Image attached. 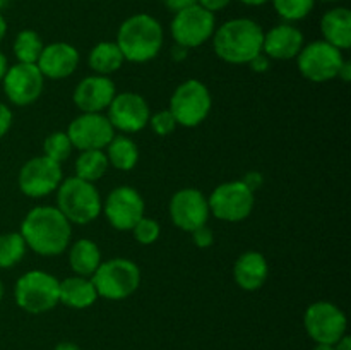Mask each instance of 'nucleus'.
<instances>
[{
  "mask_svg": "<svg viewBox=\"0 0 351 350\" xmlns=\"http://www.w3.org/2000/svg\"><path fill=\"white\" fill-rule=\"evenodd\" d=\"M209 211L221 222L237 223L252 213L256 198L242 180L225 182L213 191L208 199Z\"/></svg>",
  "mask_w": 351,
  "mask_h": 350,
  "instance_id": "obj_9",
  "label": "nucleus"
},
{
  "mask_svg": "<svg viewBox=\"0 0 351 350\" xmlns=\"http://www.w3.org/2000/svg\"><path fill=\"white\" fill-rule=\"evenodd\" d=\"M98 297L108 301H123L130 297L141 285V270L134 261L113 257L98 266L91 277Z\"/></svg>",
  "mask_w": 351,
  "mask_h": 350,
  "instance_id": "obj_6",
  "label": "nucleus"
},
{
  "mask_svg": "<svg viewBox=\"0 0 351 350\" xmlns=\"http://www.w3.org/2000/svg\"><path fill=\"white\" fill-rule=\"evenodd\" d=\"M189 55V48L182 47V45L175 43V47L171 48V60L173 62H184Z\"/></svg>",
  "mask_w": 351,
  "mask_h": 350,
  "instance_id": "obj_40",
  "label": "nucleus"
},
{
  "mask_svg": "<svg viewBox=\"0 0 351 350\" xmlns=\"http://www.w3.org/2000/svg\"><path fill=\"white\" fill-rule=\"evenodd\" d=\"M10 126H12V110L5 103H0V137L9 132Z\"/></svg>",
  "mask_w": 351,
  "mask_h": 350,
  "instance_id": "obj_35",
  "label": "nucleus"
},
{
  "mask_svg": "<svg viewBox=\"0 0 351 350\" xmlns=\"http://www.w3.org/2000/svg\"><path fill=\"white\" fill-rule=\"evenodd\" d=\"M269 2L285 23H297L305 19L315 7V0H269Z\"/></svg>",
  "mask_w": 351,
  "mask_h": 350,
  "instance_id": "obj_30",
  "label": "nucleus"
},
{
  "mask_svg": "<svg viewBox=\"0 0 351 350\" xmlns=\"http://www.w3.org/2000/svg\"><path fill=\"white\" fill-rule=\"evenodd\" d=\"M26 242L19 232H7L0 235V268L16 266L26 254Z\"/></svg>",
  "mask_w": 351,
  "mask_h": 350,
  "instance_id": "obj_29",
  "label": "nucleus"
},
{
  "mask_svg": "<svg viewBox=\"0 0 351 350\" xmlns=\"http://www.w3.org/2000/svg\"><path fill=\"white\" fill-rule=\"evenodd\" d=\"M43 41L36 31L23 30L17 33L12 50L17 62H21V64H36L41 51H43Z\"/></svg>",
  "mask_w": 351,
  "mask_h": 350,
  "instance_id": "obj_28",
  "label": "nucleus"
},
{
  "mask_svg": "<svg viewBox=\"0 0 351 350\" xmlns=\"http://www.w3.org/2000/svg\"><path fill=\"white\" fill-rule=\"evenodd\" d=\"M3 93L12 105L27 106L36 102L43 93L45 78L36 64L10 65L2 79Z\"/></svg>",
  "mask_w": 351,
  "mask_h": 350,
  "instance_id": "obj_13",
  "label": "nucleus"
},
{
  "mask_svg": "<svg viewBox=\"0 0 351 350\" xmlns=\"http://www.w3.org/2000/svg\"><path fill=\"white\" fill-rule=\"evenodd\" d=\"M115 82L108 75H88L81 79L74 89V105L82 113H101L115 98Z\"/></svg>",
  "mask_w": 351,
  "mask_h": 350,
  "instance_id": "obj_18",
  "label": "nucleus"
},
{
  "mask_svg": "<svg viewBox=\"0 0 351 350\" xmlns=\"http://www.w3.org/2000/svg\"><path fill=\"white\" fill-rule=\"evenodd\" d=\"M108 158L103 150L81 151L75 160V177L88 182H96L108 170Z\"/></svg>",
  "mask_w": 351,
  "mask_h": 350,
  "instance_id": "obj_27",
  "label": "nucleus"
},
{
  "mask_svg": "<svg viewBox=\"0 0 351 350\" xmlns=\"http://www.w3.org/2000/svg\"><path fill=\"white\" fill-rule=\"evenodd\" d=\"M165 7H167L168 10H171V12H178V10H184L187 9V7H192L197 3V0H163Z\"/></svg>",
  "mask_w": 351,
  "mask_h": 350,
  "instance_id": "obj_39",
  "label": "nucleus"
},
{
  "mask_svg": "<svg viewBox=\"0 0 351 350\" xmlns=\"http://www.w3.org/2000/svg\"><path fill=\"white\" fill-rule=\"evenodd\" d=\"M106 117L113 129L125 134H134L143 130L149 122V105L139 93L123 91L117 93L110 106L106 108Z\"/></svg>",
  "mask_w": 351,
  "mask_h": 350,
  "instance_id": "obj_14",
  "label": "nucleus"
},
{
  "mask_svg": "<svg viewBox=\"0 0 351 350\" xmlns=\"http://www.w3.org/2000/svg\"><path fill=\"white\" fill-rule=\"evenodd\" d=\"M5 33H7V21H5V17L2 16V12H0V41L3 40Z\"/></svg>",
  "mask_w": 351,
  "mask_h": 350,
  "instance_id": "obj_46",
  "label": "nucleus"
},
{
  "mask_svg": "<svg viewBox=\"0 0 351 350\" xmlns=\"http://www.w3.org/2000/svg\"><path fill=\"white\" fill-rule=\"evenodd\" d=\"M216 30V17L199 3L175 12L170 31L175 43L185 48H195L211 40Z\"/></svg>",
  "mask_w": 351,
  "mask_h": 350,
  "instance_id": "obj_10",
  "label": "nucleus"
},
{
  "mask_svg": "<svg viewBox=\"0 0 351 350\" xmlns=\"http://www.w3.org/2000/svg\"><path fill=\"white\" fill-rule=\"evenodd\" d=\"M170 218L175 226L185 232H194L208 223L209 205L206 196L199 189L187 187L175 192L170 199Z\"/></svg>",
  "mask_w": 351,
  "mask_h": 350,
  "instance_id": "obj_17",
  "label": "nucleus"
},
{
  "mask_svg": "<svg viewBox=\"0 0 351 350\" xmlns=\"http://www.w3.org/2000/svg\"><path fill=\"white\" fill-rule=\"evenodd\" d=\"M160 223L154 218H147V216H143V218L132 226L134 239L139 244H143V246H149V244L156 242V240L160 239Z\"/></svg>",
  "mask_w": 351,
  "mask_h": 350,
  "instance_id": "obj_32",
  "label": "nucleus"
},
{
  "mask_svg": "<svg viewBox=\"0 0 351 350\" xmlns=\"http://www.w3.org/2000/svg\"><path fill=\"white\" fill-rule=\"evenodd\" d=\"M147 124H149L153 132L158 134V136H170V134L175 130V127H177V122H175L170 110H161V112H156L154 115L149 117V122Z\"/></svg>",
  "mask_w": 351,
  "mask_h": 350,
  "instance_id": "obj_33",
  "label": "nucleus"
},
{
  "mask_svg": "<svg viewBox=\"0 0 351 350\" xmlns=\"http://www.w3.org/2000/svg\"><path fill=\"white\" fill-rule=\"evenodd\" d=\"M123 62H125V58H123L122 51L117 47L115 41H99L98 45L93 47L88 57L89 67L99 75L113 74L122 67Z\"/></svg>",
  "mask_w": 351,
  "mask_h": 350,
  "instance_id": "obj_25",
  "label": "nucleus"
},
{
  "mask_svg": "<svg viewBox=\"0 0 351 350\" xmlns=\"http://www.w3.org/2000/svg\"><path fill=\"white\" fill-rule=\"evenodd\" d=\"M105 150L106 158H108V165H112L117 170L129 172L132 170L137 165V161H139V150H137V144L127 136H117L115 134Z\"/></svg>",
  "mask_w": 351,
  "mask_h": 350,
  "instance_id": "obj_26",
  "label": "nucleus"
},
{
  "mask_svg": "<svg viewBox=\"0 0 351 350\" xmlns=\"http://www.w3.org/2000/svg\"><path fill=\"white\" fill-rule=\"evenodd\" d=\"M239 2H242L243 5H249V7H261L264 5V3L269 2V0H239Z\"/></svg>",
  "mask_w": 351,
  "mask_h": 350,
  "instance_id": "obj_45",
  "label": "nucleus"
},
{
  "mask_svg": "<svg viewBox=\"0 0 351 350\" xmlns=\"http://www.w3.org/2000/svg\"><path fill=\"white\" fill-rule=\"evenodd\" d=\"M7 69H9V62H7L5 55L0 51V82H2L3 75H5V72H7Z\"/></svg>",
  "mask_w": 351,
  "mask_h": 350,
  "instance_id": "obj_43",
  "label": "nucleus"
},
{
  "mask_svg": "<svg viewBox=\"0 0 351 350\" xmlns=\"http://www.w3.org/2000/svg\"><path fill=\"white\" fill-rule=\"evenodd\" d=\"M62 180V165L47 156H34L27 160L17 177L21 192L34 199L45 198L57 191Z\"/></svg>",
  "mask_w": 351,
  "mask_h": 350,
  "instance_id": "obj_12",
  "label": "nucleus"
},
{
  "mask_svg": "<svg viewBox=\"0 0 351 350\" xmlns=\"http://www.w3.org/2000/svg\"><path fill=\"white\" fill-rule=\"evenodd\" d=\"M67 136L79 151L105 150L115 136V129L103 113H82L69 124Z\"/></svg>",
  "mask_w": 351,
  "mask_h": 350,
  "instance_id": "obj_16",
  "label": "nucleus"
},
{
  "mask_svg": "<svg viewBox=\"0 0 351 350\" xmlns=\"http://www.w3.org/2000/svg\"><path fill=\"white\" fill-rule=\"evenodd\" d=\"M213 98L208 86L197 79L182 82L170 98V112L177 126L197 127L208 119L211 112Z\"/></svg>",
  "mask_w": 351,
  "mask_h": 350,
  "instance_id": "obj_7",
  "label": "nucleus"
},
{
  "mask_svg": "<svg viewBox=\"0 0 351 350\" xmlns=\"http://www.w3.org/2000/svg\"><path fill=\"white\" fill-rule=\"evenodd\" d=\"M3 297V285H2V280H0V301H2Z\"/></svg>",
  "mask_w": 351,
  "mask_h": 350,
  "instance_id": "obj_49",
  "label": "nucleus"
},
{
  "mask_svg": "<svg viewBox=\"0 0 351 350\" xmlns=\"http://www.w3.org/2000/svg\"><path fill=\"white\" fill-rule=\"evenodd\" d=\"M19 233L33 253L58 256L71 244L72 223L57 206H36L24 216Z\"/></svg>",
  "mask_w": 351,
  "mask_h": 350,
  "instance_id": "obj_1",
  "label": "nucleus"
},
{
  "mask_svg": "<svg viewBox=\"0 0 351 350\" xmlns=\"http://www.w3.org/2000/svg\"><path fill=\"white\" fill-rule=\"evenodd\" d=\"M304 326L307 335L315 343L335 345L341 336L346 335V316L332 302L319 301L307 307L304 314Z\"/></svg>",
  "mask_w": 351,
  "mask_h": 350,
  "instance_id": "obj_11",
  "label": "nucleus"
},
{
  "mask_svg": "<svg viewBox=\"0 0 351 350\" xmlns=\"http://www.w3.org/2000/svg\"><path fill=\"white\" fill-rule=\"evenodd\" d=\"M314 350H335V345H326V343H317Z\"/></svg>",
  "mask_w": 351,
  "mask_h": 350,
  "instance_id": "obj_47",
  "label": "nucleus"
},
{
  "mask_svg": "<svg viewBox=\"0 0 351 350\" xmlns=\"http://www.w3.org/2000/svg\"><path fill=\"white\" fill-rule=\"evenodd\" d=\"M7 5H9V0H0V12H2Z\"/></svg>",
  "mask_w": 351,
  "mask_h": 350,
  "instance_id": "obj_48",
  "label": "nucleus"
},
{
  "mask_svg": "<svg viewBox=\"0 0 351 350\" xmlns=\"http://www.w3.org/2000/svg\"><path fill=\"white\" fill-rule=\"evenodd\" d=\"M338 78L341 79L343 82H350L351 81V62L350 60L343 62L341 67H339Z\"/></svg>",
  "mask_w": 351,
  "mask_h": 350,
  "instance_id": "obj_41",
  "label": "nucleus"
},
{
  "mask_svg": "<svg viewBox=\"0 0 351 350\" xmlns=\"http://www.w3.org/2000/svg\"><path fill=\"white\" fill-rule=\"evenodd\" d=\"M72 150H74V146H72L67 132H62V130L51 132L43 141V156L50 158V160L57 161L60 165L71 156Z\"/></svg>",
  "mask_w": 351,
  "mask_h": 350,
  "instance_id": "obj_31",
  "label": "nucleus"
},
{
  "mask_svg": "<svg viewBox=\"0 0 351 350\" xmlns=\"http://www.w3.org/2000/svg\"><path fill=\"white\" fill-rule=\"evenodd\" d=\"M98 299L95 285L91 278L86 277H69L60 281V302L72 309L91 307Z\"/></svg>",
  "mask_w": 351,
  "mask_h": 350,
  "instance_id": "obj_23",
  "label": "nucleus"
},
{
  "mask_svg": "<svg viewBox=\"0 0 351 350\" xmlns=\"http://www.w3.org/2000/svg\"><path fill=\"white\" fill-rule=\"evenodd\" d=\"M304 48V34L291 23H281L264 33L263 54L274 60L297 58Z\"/></svg>",
  "mask_w": 351,
  "mask_h": 350,
  "instance_id": "obj_20",
  "label": "nucleus"
},
{
  "mask_svg": "<svg viewBox=\"0 0 351 350\" xmlns=\"http://www.w3.org/2000/svg\"><path fill=\"white\" fill-rule=\"evenodd\" d=\"M57 208L71 223L86 225L101 215L103 201L93 182L67 177L57 189Z\"/></svg>",
  "mask_w": 351,
  "mask_h": 350,
  "instance_id": "obj_4",
  "label": "nucleus"
},
{
  "mask_svg": "<svg viewBox=\"0 0 351 350\" xmlns=\"http://www.w3.org/2000/svg\"><path fill=\"white\" fill-rule=\"evenodd\" d=\"M247 65H249L250 71H254V72H266L267 69H269L271 62H269V57H267V55L259 54V55H256V57H254Z\"/></svg>",
  "mask_w": 351,
  "mask_h": 350,
  "instance_id": "obj_38",
  "label": "nucleus"
},
{
  "mask_svg": "<svg viewBox=\"0 0 351 350\" xmlns=\"http://www.w3.org/2000/svg\"><path fill=\"white\" fill-rule=\"evenodd\" d=\"M264 30L249 17H235L216 27L213 34L215 54L226 64H249L263 54Z\"/></svg>",
  "mask_w": 351,
  "mask_h": 350,
  "instance_id": "obj_2",
  "label": "nucleus"
},
{
  "mask_svg": "<svg viewBox=\"0 0 351 350\" xmlns=\"http://www.w3.org/2000/svg\"><path fill=\"white\" fill-rule=\"evenodd\" d=\"M322 40L338 50L351 47V12L346 7H332L321 19Z\"/></svg>",
  "mask_w": 351,
  "mask_h": 350,
  "instance_id": "obj_22",
  "label": "nucleus"
},
{
  "mask_svg": "<svg viewBox=\"0 0 351 350\" xmlns=\"http://www.w3.org/2000/svg\"><path fill=\"white\" fill-rule=\"evenodd\" d=\"M36 65L43 78L53 79V81L65 79L74 74L77 69L79 51L71 43L55 41V43L43 47Z\"/></svg>",
  "mask_w": 351,
  "mask_h": 350,
  "instance_id": "obj_19",
  "label": "nucleus"
},
{
  "mask_svg": "<svg viewBox=\"0 0 351 350\" xmlns=\"http://www.w3.org/2000/svg\"><path fill=\"white\" fill-rule=\"evenodd\" d=\"M55 350H81V349L72 342H60L57 347H55Z\"/></svg>",
  "mask_w": 351,
  "mask_h": 350,
  "instance_id": "obj_44",
  "label": "nucleus"
},
{
  "mask_svg": "<svg viewBox=\"0 0 351 350\" xmlns=\"http://www.w3.org/2000/svg\"><path fill=\"white\" fill-rule=\"evenodd\" d=\"M335 350H351V338L348 335L341 336L338 342L335 343Z\"/></svg>",
  "mask_w": 351,
  "mask_h": 350,
  "instance_id": "obj_42",
  "label": "nucleus"
},
{
  "mask_svg": "<svg viewBox=\"0 0 351 350\" xmlns=\"http://www.w3.org/2000/svg\"><path fill=\"white\" fill-rule=\"evenodd\" d=\"M101 250L91 239H79L69 250V264L77 277L91 278L101 264Z\"/></svg>",
  "mask_w": 351,
  "mask_h": 350,
  "instance_id": "obj_24",
  "label": "nucleus"
},
{
  "mask_svg": "<svg viewBox=\"0 0 351 350\" xmlns=\"http://www.w3.org/2000/svg\"><path fill=\"white\" fill-rule=\"evenodd\" d=\"M230 2H232V0H197L199 5H201L202 9L209 10L211 14L226 9V7L230 5Z\"/></svg>",
  "mask_w": 351,
  "mask_h": 350,
  "instance_id": "obj_37",
  "label": "nucleus"
},
{
  "mask_svg": "<svg viewBox=\"0 0 351 350\" xmlns=\"http://www.w3.org/2000/svg\"><path fill=\"white\" fill-rule=\"evenodd\" d=\"M144 209L146 206L143 196L129 185L113 189L103 205V211L110 225L122 232L132 230V226L144 216Z\"/></svg>",
  "mask_w": 351,
  "mask_h": 350,
  "instance_id": "obj_15",
  "label": "nucleus"
},
{
  "mask_svg": "<svg viewBox=\"0 0 351 350\" xmlns=\"http://www.w3.org/2000/svg\"><path fill=\"white\" fill-rule=\"evenodd\" d=\"M115 43L125 60L144 64L160 54L163 47V27L151 14H134L120 24Z\"/></svg>",
  "mask_w": 351,
  "mask_h": 350,
  "instance_id": "obj_3",
  "label": "nucleus"
},
{
  "mask_svg": "<svg viewBox=\"0 0 351 350\" xmlns=\"http://www.w3.org/2000/svg\"><path fill=\"white\" fill-rule=\"evenodd\" d=\"M14 299L23 311L43 314L60 302V281L43 270L27 271L16 281Z\"/></svg>",
  "mask_w": 351,
  "mask_h": 350,
  "instance_id": "obj_5",
  "label": "nucleus"
},
{
  "mask_svg": "<svg viewBox=\"0 0 351 350\" xmlns=\"http://www.w3.org/2000/svg\"><path fill=\"white\" fill-rule=\"evenodd\" d=\"M324 2H338V0H324Z\"/></svg>",
  "mask_w": 351,
  "mask_h": 350,
  "instance_id": "obj_50",
  "label": "nucleus"
},
{
  "mask_svg": "<svg viewBox=\"0 0 351 350\" xmlns=\"http://www.w3.org/2000/svg\"><path fill=\"white\" fill-rule=\"evenodd\" d=\"M267 277H269V264H267L266 257L261 253H257V250L243 253L235 261L233 278H235V283L242 290H259L266 283Z\"/></svg>",
  "mask_w": 351,
  "mask_h": 350,
  "instance_id": "obj_21",
  "label": "nucleus"
},
{
  "mask_svg": "<svg viewBox=\"0 0 351 350\" xmlns=\"http://www.w3.org/2000/svg\"><path fill=\"white\" fill-rule=\"evenodd\" d=\"M192 233V240H194V244L197 247H201V249H206V247H211V244L215 242V233H213V230L209 229L208 225H202L199 226V229H195Z\"/></svg>",
  "mask_w": 351,
  "mask_h": 350,
  "instance_id": "obj_34",
  "label": "nucleus"
},
{
  "mask_svg": "<svg viewBox=\"0 0 351 350\" xmlns=\"http://www.w3.org/2000/svg\"><path fill=\"white\" fill-rule=\"evenodd\" d=\"M343 62V51L326 43L324 40L305 45L297 55L298 71L312 82H328L336 79Z\"/></svg>",
  "mask_w": 351,
  "mask_h": 350,
  "instance_id": "obj_8",
  "label": "nucleus"
},
{
  "mask_svg": "<svg viewBox=\"0 0 351 350\" xmlns=\"http://www.w3.org/2000/svg\"><path fill=\"white\" fill-rule=\"evenodd\" d=\"M242 182L247 185V187L250 189V191L254 192V194H256V191H259V189L263 187L264 177H263V174H261V172L252 170V172H247L245 177L242 178Z\"/></svg>",
  "mask_w": 351,
  "mask_h": 350,
  "instance_id": "obj_36",
  "label": "nucleus"
}]
</instances>
